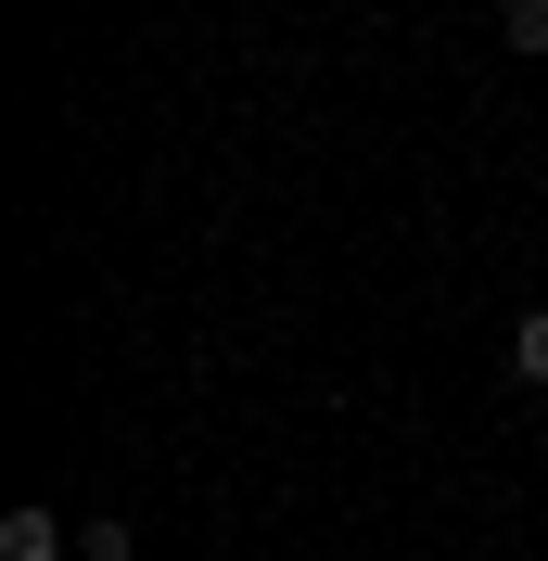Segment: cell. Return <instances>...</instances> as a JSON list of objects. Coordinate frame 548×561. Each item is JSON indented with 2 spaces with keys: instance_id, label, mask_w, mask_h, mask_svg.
I'll return each mask as SVG.
<instances>
[{
  "instance_id": "obj_2",
  "label": "cell",
  "mask_w": 548,
  "mask_h": 561,
  "mask_svg": "<svg viewBox=\"0 0 548 561\" xmlns=\"http://www.w3.org/2000/svg\"><path fill=\"white\" fill-rule=\"evenodd\" d=\"M511 370H523V383H548V307L511 319Z\"/></svg>"
},
{
  "instance_id": "obj_3",
  "label": "cell",
  "mask_w": 548,
  "mask_h": 561,
  "mask_svg": "<svg viewBox=\"0 0 548 561\" xmlns=\"http://www.w3.org/2000/svg\"><path fill=\"white\" fill-rule=\"evenodd\" d=\"M498 38L511 51H548V0H498Z\"/></svg>"
},
{
  "instance_id": "obj_1",
  "label": "cell",
  "mask_w": 548,
  "mask_h": 561,
  "mask_svg": "<svg viewBox=\"0 0 548 561\" xmlns=\"http://www.w3.org/2000/svg\"><path fill=\"white\" fill-rule=\"evenodd\" d=\"M0 561H77V549H65V524L26 497V511H0Z\"/></svg>"
},
{
  "instance_id": "obj_4",
  "label": "cell",
  "mask_w": 548,
  "mask_h": 561,
  "mask_svg": "<svg viewBox=\"0 0 548 561\" xmlns=\"http://www.w3.org/2000/svg\"><path fill=\"white\" fill-rule=\"evenodd\" d=\"M77 561H140V536H128V524L103 511V524H77Z\"/></svg>"
}]
</instances>
